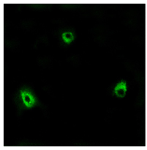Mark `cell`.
I'll return each mask as SVG.
<instances>
[{"label":"cell","instance_id":"cell-3","mask_svg":"<svg viewBox=\"0 0 147 150\" xmlns=\"http://www.w3.org/2000/svg\"><path fill=\"white\" fill-rule=\"evenodd\" d=\"M62 38L64 43L69 44L74 40V35L70 32H66L62 35Z\"/></svg>","mask_w":147,"mask_h":150},{"label":"cell","instance_id":"cell-1","mask_svg":"<svg viewBox=\"0 0 147 150\" xmlns=\"http://www.w3.org/2000/svg\"><path fill=\"white\" fill-rule=\"evenodd\" d=\"M16 99L18 101V103L19 105H21L27 109L33 108L38 104V101L36 96L31 91V90L27 88H23L20 90Z\"/></svg>","mask_w":147,"mask_h":150},{"label":"cell","instance_id":"cell-2","mask_svg":"<svg viewBox=\"0 0 147 150\" xmlns=\"http://www.w3.org/2000/svg\"><path fill=\"white\" fill-rule=\"evenodd\" d=\"M114 91L115 95L117 97L119 98H123L125 96L127 92V83L124 80H122L120 83H118L114 88Z\"/></svg>","mask_w":147,"mask_h":150}]
</instances>
